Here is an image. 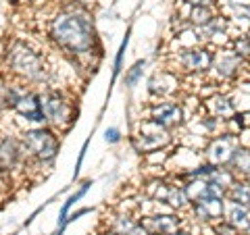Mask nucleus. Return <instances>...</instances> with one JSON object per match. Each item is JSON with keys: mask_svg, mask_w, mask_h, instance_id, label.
I'll use <instances>...</instances> for the list:
<instances>
[{"mask_svg": "<svg viewBox=\"0 0 250 235\" xmlns=\"http://www.w3.org/2000/svg\"><path fill=\"white\" fill-rule=\"evenodd\" d=\"M50 36L67 52L85 54L94 46V27L85 13H77V11L61 13L52 21Z\"/></svg>", "mask_w": 250, "mask_h": 235, "instance_id": "1", "label": "nucleus"}, {"mask_svg": "<svg viewBox=\"0 0 250 235\" xmlns=\"http://www.w3.org/2000/svg\"><path fill=\"white\" fill-rule=\"evenodd\" d=\"M238 144H240V137L223 129L221 133L207 139L205 148H202V156H205L207 162L215 164V167H228Z\"/></svg>", "mask_w": 250, "mask_h": 235, "instance_id": "2", "label": "nucleus"}, {"mask_svg": "<svg viewBox=\"0 0 250 235\" xmlns=\"http://www.w3.org/2000/svg\"><path fill=\"white\" fill-rule=\"evenodd\" d=\"M244 73H246L244 60L236 57L229 48H217L213 69H210V75H213V79L217 83H233Z\"/></svg>", "mask_w": 250, "mask_h": 235, "instance_id": "3", "label": "nucleus"}, {"mask_svg": "<svg viewBox=\"0 0 250 235\" xmlns=\"http://www.w3.org/2000/svg\"><path fill=\"white\" fill-rule=\"evenodd\" d=\"M9 65L15 73H19L27 79H40L42 71H44V65H42V59L38 54L27 48L25 44H15L11 52H9Z\"/></svg>", "mask_w": 250, "mask_h": 235, "instance_id": "4", "label": "nucleus"}, {"mask_svg": "<svg viewBox=\"0 0 250 235\" xmlns=\"http://www.w3.org/2000/svg\"><path fill=\"white\" fill-rule=\"evenodd\" d=\"M215 54L217 48H213V46H192V48L179 50L177 62L188 73H210Z\"/></svg>", "mask_w": 250, "mask_h": 235, "instance_id": "5", "label": "nucleus"}, {"mask_svg": "<svg viewBox=\"0 0 250 235\" xmlns=\"http://www.w3.org/2000/svg\"><path fill=\"white\" fill-rule=\"evenodd\" d=\"M23 148H27L36 158L46 162L57 156L59 142L48 129H31L23 133Z\"/></svg>", "mask_w": 250, "mask_h": 235, "instance_id": "6", "label": "nucleus"}, {"mask_svg": "<svg viewBox=\"0 0 250 235\" xmlns=\"http://www.w3.org/2000/svg\"><path fill=\"white\" fill-rule=\"evenodd\" d=\"M150 121L167 131L177 129L184 125V108L182 104L171 102V100H161V102H154L150 108Z\"/></svg>", "mask_w": 250, "mask_h": 235, "instance_id": "7", "label": "nucleus"}, {"mask_svg": "<svg viewBox=\"0 0 250 235\" xmlns=\"http://www.w3.org/2000/svg\"><path fill=\"white\" fill-rule=\"evenodd\" d=\"M148 127H150L148 131H142L140 136L134 137V146L138 152H156L171 144V136L167 129L159 127V125L152 123L150 119H148Z\"/></svg>", "mask_w": 250, "mask_h": 235, "instance_id": "8", "label": "nucleus"}, {"mask_svg": "<svg viewBox=\"0 0 250 235\" xmlns=\"http://www.w3.org/2000/svg\"><path fill=\"white\" fill-rule=\"evenodd\" d=\"M140 223L148 231V235H171L179 227H184V218L177 213H165V215L144 216Z\"/></svg>", "mask_w": 250, "mask_h": 235, "instance_id": "9", "label": "nucleus"}, {"mask_svg": "<svg viewBox=\"0 0 250 235\" xmlns=\"http://www.w3.org/2000/svg\"><path fill=\"white\" fill-rule=\"evenodd\" d=\"M207 113L217 117L219 121L228 123L231 117L238 113L236 102H233V96L231 94H225V92H215L213 96L207 100Z\"/></svg>", "mask_w": 250, "mask_h": 235, "instance_id": "10", "label": "nucleus"}, {"mask_svg": "<svg viewBox=\"0 0 250 235\" xmlns=\"http://www.w3.org/2000/svg\"><path fill=\"white\" fill-rule=\"evenodd\" d=\"M40 104H42V113L44 119H48L52 123H62L69 117V106L59 94H44L40 96Z\"/></svg>", "mask_w": 250, "mask_h": 235, "instance_id": "11", "label": "nucleus"}, {"mask_svg": "<svg viewBox=\"0 0 250 235\" xmlns=\"http://www.w3.org/2000/svg\"><path fill=\"white\" fill-rule=\"evenodd\" d=\"M13 108L21 117H25V119H29V121H42L44 119L40 96H36V94H19L17 102H15Z\"/></svg>", "mask_w": 250, "mask_h": 235, "instance_id": "12", "label": "nucleus"}, {"mask_svg": "<svg viewBox=\"0 0 250 235\" xmlns=\"http://www.w3.org/2000/svg\"><path fill=\"white\" fill-rule=\"evenodd\" d=\"M223 218L236 227L242 235H250V208L233 204V202H225Z\"/></svg>", "mask_w": 250, "mask_h": 235, "instance_id": "13", "label": "nucleus"}, {"mask_svg": "<svg viewBox=\"0 0 250 235\" xmlns=\"http://www.w3.org/2000/svg\"><path fill=\"white\" fill-rule=\"evenodd\" d=\"M228 169H231V173L238 179H246L250 181V146L248 144H238V148L233 150V156L228 164Z\"/></svg>", "mask_w": 250, "mask_h": 235, "instance_id": "14", "label": "nucleus"}, {"mask_svg": "<svg viewBox=\"0 0 250 235\" xmlns=\"http://www.w3.org/2000/svg\"><path fill=\"white\" fill-rule=\"evenodd\" d=\"M21 158V144L13 137L0 139V171L13 169L17 160Z\"/></svg>", "mask_w": 250, "mask_h": 235, "instance_id": "15", "label": "nucleus"}, {"mask_svg": "<svg viewBox=\"0 0 250 235\" xmlns=\"http://www.w3.org/2000/svg\"><path fill=\"white\" fill-rule=\"evenodd\" d=\"M165 204L173 210V213H184V210L190 208V198H188V194L182 185H171L169 187V194H167V198H165Z\"/></svg>", "mask_w": 250, "mask_h": 235, "instance_id": "16", "label": "nucleus"}, {"mask_svg": "<svg viewBox=\"0 0 250 235\" xmlns=\"http://www.w3.org/2000/svg\"><path fill=\"white\" fill-rule=\"evenodd\" d=\"M215 6H190V13H188V23L196 29L207 27L210 21L215 19Z\"/></svg>", "mask_w": 250, "mask_h": 235, "instance_id": "17", "label": "nucleus"}, {"mask_svg": "<svg viewBox=\"0 0 250 235\" xmlns=\"http://www.w3.org/2000/svg\"><path fill=\"white\" fill-rule=\"evenodd\" d=\"M228 202L250 208V181H246V179H236L233 185L228 190Z\"/></svg>", "mask_w": 250, "mask_h": 235, "instance_id": "18", "label": "nucleus"}, {"mask_svg": "<svg viewBox=\"0 0 250 235\" xmlns=\"http://www.w3.org/2000/svg\"><path fill=\"white\" fill-rule=\"evenodd\" d=\"M228 48L244 62L250 60V34L248 31H238V34H233Z\"/></svg>", "mask_w": 250, "mask_h": 235, "instance_id": "19", "label": "nucleus"}, {"mask_svg": "<svg viewBox=\"0 0 250 235\" xmlns=\"http://www.w3.org/2000/svg\"><path fill=\"white\" fill-rule=\"evenodd\" d=\"M113 231L117 235H148V231L142 227V223L136 221V218H131V216H119L115 221Z\"/></svg>", "mask_w": 250, "mask_h": 235, "instance_id": "20", "label": "nucleus"}, {"mask_svg": "<svg viewBox=\"0 0 250 235\" xmlns=\"http://www.w3.org/2000/svg\"><path fill=\"white\" fill-rule=\"evenodd\" d=\"M188 213H190L192 221H194V223H198V225H213V223H217V221H215V216L210 215L208 206L205 204V202H200V200L192 202L190 208H188Z\"/></svg>", "mask_w": 250, "mask_h": 235, "instance_id": "21", "label": "nucleus"}, {"mask_svg": "<svg viewBox=\"0 0 250 235\" xmlns=\"http://www.w3.org/2000/svg\"><path fill=\"white\" fill-rule=\"evenodd\" d=\"M210 231H213V235H242L236 227L231 223H228L225 218H219L217 223L210 225Z\"/></svg>", "mask_w": 250, "mask_h": 235, "instance_id": "22", "label": "nucleus"}, {"mask_svg": "<svg viewBox=\"0 0 250 235\" xmlns=\"http://www.w3.org/2000/svg\"><path fill=\"white\" fill-rule=\"evenodd\" d=\"M142 69H144V60H138L136 65L129 69V73L125 75V83H127V85H136L138 79H140V75H142Z\"/></svg>", "mask_w": 250, "mask_h": 235, "instance_id": "23", "label": "nucleus"}, {"mask_svg": "<svg viewBox=\"0 0 250 235\" xmlns=\"http://www.w3.org/2000/svg\"><path fill=\"white\" fill-rule=\"evenodd\" d=\"M188 6H215V0H182Z\"/></svg>", "mask_w": 250, "mask_h": 235, "instance_id": "24", "label": "nucleus"}, {"mask_svg": "<svg viewBox=\"0 0 250 235\" xmlns=\"http://www.w3.org/2000/svg\"><path fill=\"white\" fill-rule=\"evenodd\" d=\"M119 129H115V127H111V129H106V142H119Z\"/></svg>", "mask_w": 250, "mask_h": 235, "instance_id": "25", "label": "nucleus"}, {"mask_svg": "<svg viewBox=\"0 0 250 235\" xmlns=\"http://www.w3.org/2000/svg\"><path fill=\"white\" fill-rule=\"evenodd\" d=\"M6 94H9V88H0V108L6 106Z\"/></svg>", "mask_w": 250, "mask_h": 235, "instance_id": "26", "label": "nucleus"}, {"mask_svg": "<svg viewBox=\"0 0 250 235\" xmlns=\"http://www.w3.org/2000/svg\"><path fill=\"white\" fill-rule=\"evenodd\" d=\"M171 235H192V231H190V229H186V227H179V229L173 231Z\"/></svg>", "mask_w": 250, "mask_h": 235, "instance_id": "27", "label": "nucleus"}, {"mask_svg": "<svg viewBox=\"0 0 250 235\" xmlns=\"http://www.w3.org/2000/svg\"><path fill=\"white\" fill-rule=\"evenodd\" d=\"M246 73L250 75V60H246Z\"/></svg>", "mask_w": 250, "mask_h": 235, "instance_id": "28", "label": "nucleus"}, {"mask_svg": "<svg viewBox=\"0 0 250 235\" xmlns=\"http://www.w3.org/2000/svg\"><path fill=\"white\" fill-rule=\"evenodd\" d=\"M82 2H85V4H90V2H94V0H82Z\"/></svg>", "mask_w": 250, "mask_h": 235, "instance_id": "29", "label": "nucleus"}, {"mask_svg": "<svg viewBox=\"0 0 250 235\" xmlns=\"http://www.w3.org/2000/svg\"><path fill=\"white\" fill-rule=\"evenodd\" d=\"M104 235H117V233H115V231H108V233H104Z\"/></svg>", "mask_w": 250, "mask_h": 235, "instance_id": "30", "label": "nucleus"}, {"mask_svg": "<svg viewBox=\"0 0 250 235\" xmlns=\"http://www.w3.org/2000/svg\"><path fill=\"white\" fill-rule=\"evenodd\" d=\"M248 34H250V31H248Z\"/></svg>", "mask_w": 250, "mask_h": 235, "instance_id": "31", "label": "nucleus"}]
</instances>
